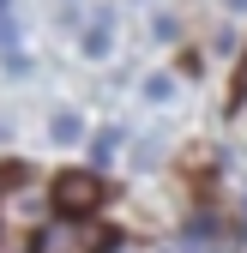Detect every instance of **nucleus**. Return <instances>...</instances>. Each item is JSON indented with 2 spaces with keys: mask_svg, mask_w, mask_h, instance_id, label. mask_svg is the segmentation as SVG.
<instances>
[{
  "mask_svg": "<svg viewBox=\"0 0 247 253\" xmlns=\"http://www.w3.org/2000/svg\"><path fill=\"white\" fill-rule=\"evenodd\" d=\"M48 133H54L60 145H73V139H84V121H79V115H67V109H60V115L48 121Z\"/></svg>",
  "mask_w": 247,
  "mask_h": 253,
  "instance_id": "4",
  "label": "nucleus"
},
{
  "mask_svg": "<svg viewBox=\"0 0 247 253\" xmlns=\"http://www.w3.org/2000/svg\"><path fill=\"white\" fill-rule=\"evenodd\" d=\"M103 247H109V235H90V229H73V223H48L30 241V253H103Z\"/></svg>",
  "mask_w": 247,
  "mask_h": 253,
  "instance_id": "1",
  "label": "nucleus"
},
{
  "mask_svg": "<svg viewBox=\"0 0 247 253\" xmlns=\"http://www.w3.org/2000/svg\"><path fill=\"white\" fill-rule=\"evenodd\" d=\"M145 97H151V103H169V97H175V84L157 73V79H145Z\"/></svg>",
  "mask_w": 247,
  "mask_h": 253,
  "instance_id": "6",
  "label": "nucleus"
},
{
  "mask_svg": "<svg viewBox=\"0 0 247 253\" xmlns=\"http://www.w3.org/2000/svg\"><path fill=\"white\" fill-rule=\"evenodd\" d=\"M103 199H109V193H103V181H97V175H79V169H67V175L54 181V205L67 211V217H79V211H97Z\"/></svg>",
  "mask_w": 247,
  "mask_h": 253,
  "instance_id": "2",
  "label": "nucleus"
},
{
  "mask_svg": "<svg viewBox=\"0 0 247 253\" xmlns=\"http://www.w3.org/2000/svg\"><path fill=\"white\" fill-rule=\"evenodd\" d=\"M79 48L90 54V60H109V48H115V24L97 12V18H84V30H79Z\"/></svg>",
  "mask_w": 247,
  "mask_h": 253,
  "instance_id": "3",
  "label": "nucleus"
},
{
  "mask_svg": "<svg viewBox=\"0 0 247 253\" xmlns=\"http://www.w3.org/2000/svg\"><path fill=\"white\" fill-rule=\"evenodd\" d=\"M115 151H121V126H103V133L90 139V157H97V163H109Z\"/></svg>",
  "mask_w": 247,
  "mask_h": 253,
  "instance_id": "5",
  "label": "nucleus"
}]
</instances>
